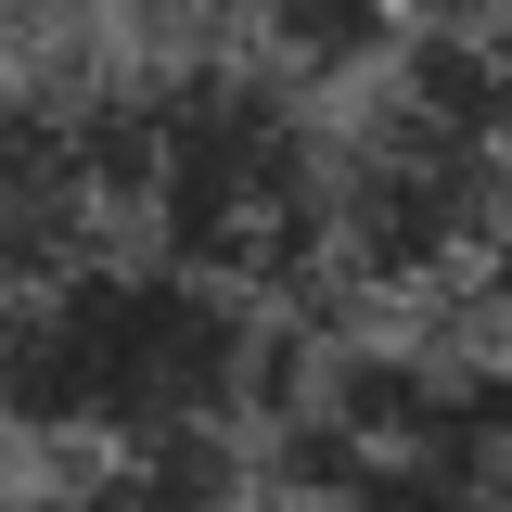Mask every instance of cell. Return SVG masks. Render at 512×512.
<instances>
[{
  "mask_svg": "<svg viewBox=\"0 0 512 512\" xmlns=\"http://www.w3.org/2000/svg\"><path fill=\"white\" fill-rule=\"evenodd\" d=\"M141 90L128 77H0V295L128 244Z\"/></svg>",
  "mask_w": 512,
  "mask_h": 512,
  "instance_id": "cell-4",
  "label": "cell"
},
{
  "mask_svg": "<svg viewBox=\"0 0 512 512\" xmlns=\"http://www.w3.org/2000/svg\"><path fill=\"white\" fill-rule=\"evenodd\" d=\"M269 295H231L154 244H103L0 295V436L52 461H141V448H231L282 410Z\"/></svg>",
  "mask_w": 512,
  "mask_h": 512,
  "instance_id": "cell-1",
  "label": "cell"
},
{
  "mask_svg": "<svg viewBox=\"0 0 512 512\" xmlns=\"http://www.w3.org/2000/svg\"><path fill=\"white\" fill-rule=\"evenodd\" d=\"M128 90H141L128 244L180 256L231 295H295L308 269H333V128L308 116L320 90L244 52H167Z\"/></svg>",
  "mask_w": 512,
  "mask_h": 512,
  "instance_id": "cell-3",
  "label": "cell"
},
{
  "mask_svg": "<svg viewBox=\"0 0 512 512\" xmlns=\"http://www.w3.org/2000/svg\"><path fill=\"white\" fill-rule=\"evenodd\" d=\"M333 269L397 320L512 295V13L410 26L333 128Z\"/></svg>",
  "mask_w": 512,
  "mask_h": 512,
  "instance_id": "cell-2",
  "label": "cell"
}]
</instances>
